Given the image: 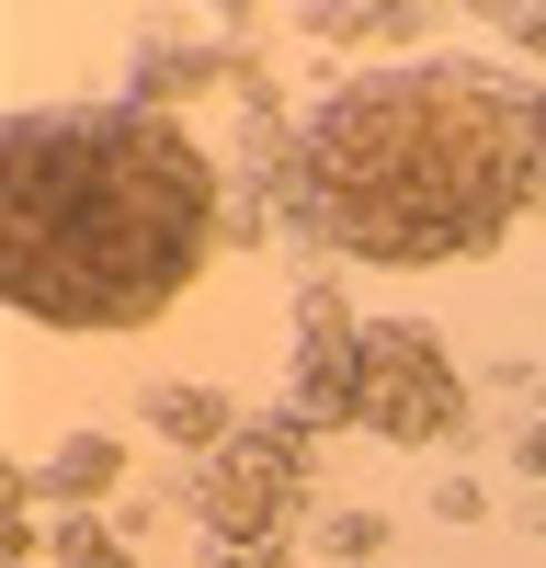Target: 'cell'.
Here are the masks:
<instances>
[{"instance_id":"cell-1","label":"cell","mask_w":546,"mask_h":568,"mask_svg":"<svg viewBox=\"0 0 546 568\" xmlns=\"http://www.w3.org/2000/svg\"><path fill=\"white\" fill-rule=\"evenodd\" d=\"M228 240L216 160L182 114L91 103L0 136V284L34 329H136Z\"/></svg>"},{"instance_id":"cell-2","label":"cell","mask_w":546,"mask_h":568,"mask_svg":"<svg viewBox=\"0 0 546 568\" xmlns=\"http://www.w3.org/2000/svg\"><path fill=\"white\" fill-rule=\"evenodd\" d=\"M535 194H546V103L501 69H467V58L342 80L296 125L307 227L353 262H387V273L501 251V227Z\"/></svg>"},{"instance_id":"cell-3","label":"cell","mask_w":546,"mask_h":568,"mask_svg":"<svg viewBox=\"0 0 546 568\" xmlns=\"http://www.w3.org/2000/svg\"><path fill=\"white\" fill-rule=\"evenodd\" d=\"M307 466H318V433H307L296 409L285 420H240V433L205 455V478H194V524L216 535V557L285 535L296 500H307Z\"/></svg>"},{"instance_id":"cell-4","label":"cell","mask_w":546,"mask_h":568,"mask_svg":"<svg viewBox=\"0 0 546 568\" xmlns=\"http://www.w3.org/2000/svg\"><path fill=\"white\" fill-rule=\"evenodd\" d=\"M353 420L387 444H444L467 433V375L422 318H364V364H353Z\"/></svg>"},{"instance_id":"cell-5","label":"cell","mask_w":546,"mask_h":568,"mask_svg":"<svg viewBox=\"0 0 546 568\" xmlns=\"http://www.w3.org/2000/svg\"><path fill=\"white\" fill-rule=\"evenodd\" d=\"M353 364H364V318L331 296V284H307L296 296V420L307 433L353 420Z\"/></svg>"},{"instance_id":"cell-6","label":"cell","mask_w":546,"mask_h":568,"mask_svg":"<svg viewBox=\"0 0 546 568\" xmlns=\"http://www.w3.org/2000/svg\"><path fill=\"white\" fill-rule=\"evenodd\" d=\"M194 91H251V103H262V69L251 58H205V45H171V58L149 45V58H136V103H149V114H182Z\"/></svg>"},{"instance_id":"cell-7","label":"cell","mask_w":546,"mask_h":568,"mask_svg":"<svg viewBox=\"0 0 546 568\" xmlns=\"http://www.w3.org/2000/svg\"><path fill=\"white\" fill-rule=\"evenodd\" d=\"M114 478H125V444H114V433H69L58 455H46L34 489H58V500H103Z\"/></svg>"},{"instance_id":"cell-8","label":"cell","mask_w":546,"mask_h":568,"mask_svg":"<svg viewBox=\"0 0 546 568\" xmlns=\"http://www.w3.org/2000/svg\"><path fill=\"white\" fill-rule=\"evenodd\" d=\"M149 433H171V444H205V455H216L228 433H240V409H228L216 387H160V398H149Z\"/></svg>"},{"instance_id":"cell-9","label":"cell","mask_w":546,"mask_h":568,"mask_svg":"<svg viewBox=\"0 0 546 568\" xmlns=\"http://www.w3.org/2000/svg\"><path fill=\"white\" fill-rule=\"evenodd\" d=\"M307 34H331V45H376V34H433V12H410V0H387V12H307Z\"/></svg>"},{"instance_id":"cell-10","label":"cell","mask_w":546,"mask_h":568,"mask_svg":"<svg viewBox=\"0 0 546 568\" xmlns=\"http://www.w3.org/2000/svg\"><path fill=\"white\" fill-rule=\"evenodd\" d=\"M318 546H331V557H387V524H376V511H331Z\"/></svg>"},{"instance_id":"cell-11","label":"cell","mask_w":546,"mask_h":568,"mask_svg":"<svg viewBox=\"0 0 546 568\" xmlns=\"http://www.w3.org/2000/svg\"><path fill=\"white\" fill-rule=\"evenodd\" d=\"M58 568H136L114 535H91V524H69V546H58Z\"/></svg>"},{"instance_id":"cell-12","label":"cell","mask_w":546,"mask_h":568,"mask_svg":"<svg viewBox=\"0 0 546 568\" xmlns=\"http://www.w3.org/2000/svg\"><path fill=\"white\" fill-rule=\"evenodd\" d=\"M489 23H501V34H524L535 58H546V12H524V0H489Z\"/></svg>"},{"instance_id":"cell-13","label":"cell","mask_w":546,"mask_h":568,"mask_svg":"<svg viewBox=\"0 0 546 568\" xmlns=\"http://www.w3.org/2000/svg\"><path fill=\"white\" fill-rule=\"evenodd\" d=\"M216 568H285V557H273V546H240V557H216Z\"/></svg>"}]
</instances>
